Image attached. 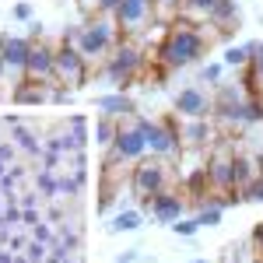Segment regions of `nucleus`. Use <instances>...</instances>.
<instances>
[{
    "mask_svg": "<svg viewBox=\"0 0 263 263\" xmlns=\"http://www.w3.org/2000/svg\"><path fill=\"white\" fill-rule=\"evenodd\" d=\"M141 211H120L116 218H112V232H137L141 228Z\"/></svg>",
    "mask_w": 263,
    "mask_h": 263,
    "instance_id": "obj_19",
    "label": "nucleus"
},
{
    "mask_svg": "<svg viewBox=\"0 0 263 263\" xmlns=\"http://www.w3.org/2000/svg\"><path fill=\"white\" fill-rule=\"evenodd\" d=\"M112 14H116V25L123 32H141L155 18V0H120V7Z\"/></svg>",
    "mask_w": 263,
    "mask_h": 263,
    "instance_id": "obj_10",
    "label": "nucleus"
},
{
    "mask_svg": "<svg viewBox=\"0 0 263 263\" xmlns=\"http://www.w3.org/2000/svg\"><path fill=\"white\" fill-rule=\"evenodd\" d=\"M39 186L46 190V193H57V182H53V176H39Z\"/></svg>",
    "mask_w": 263,
    "mask_h": 263,
    "instance_id": "obj_33",
    "label": "nucleus"
},
{
    "mask_svg": "<svg viewBox=\"0 0 263 263\" xmlns=\"http://www.w3.org/2000/svg\"><path fill=\"white\" fill-rule=\"evenodd\" d=\"M144 151H147V141H144L141 126H120V130H116V137H112V158H109V165H116V162H137Z\"/></svg>",
    "mask_w": 263,
    "mask_h": 263,
    "instance_id": "obj_7",
    "label": "nucleus"
},
{
    "mask_svg": "<svg viewBox=\"0 0 263 263\" xmlns=\"http://www.w3.org/2000/svg\"><path fill=\"white\" fill-rule=\"evenodd\" d=\"M116 263H134V253H126V256H120Z\"/></svg>",
    "mask_w": 263,
    "mask_h": 263,
    "instance_id": "obj_36",
    "label": "nucleus"
},
{
    "mask_svg": "<svg viewBox=\"0 0 263 263\" xmlns=\"http://www.w3.org/2000/svg\"><path fill=\"white\" fill-rule=\"evenodd\" d=\"M14 102H21V105H39V102H46L49 95L42 91L39 84H32V81H21L18 88H14V95H11Z\"/></svg>",
    "mask_w": 263,
    "mask_h": 263,
    "instance_id": "obj_17",
    "label": "nucleus"
},
{
    "mask_svg": "<svg viewBox=\"0 0 263 263\" xmlns=\"http://www.w3.org/2000/svg\"><path fill=\"white\" fill-rule=\"evenodd\" d=\"M134 193L137 197H144V200H151L155 193H162L165 182H168V168H165L162 162H137V168H134Z\"/></svg>",
    "mask_w": 263,
    "mask_h": 263,
    "instance_id": "obj_5",
    "label": "nucleus"
},
{
    "mask_svg": "<svg viewBox=\"0 0 263 263\" xmlns=\"http://www.w3.org/2000/svg\"><path fill=\"white\" fill-rule=\"evenodd\" d=\"M144 134V141H147V151L151 155H176L179 151V134H176V126H165V123H147L141 120L137 123Z\"/></svg>",
    "mask_w": 263,
    "mask_h": 263,
    "instance_id": "obj_9",
    "label": "nucleus"
},
{
    "mask_svg": "<svg viewBox=\"0 0 263 263\" xmlns=\"http://www.w3.org/2000/svg\"><path fill=\"white\" fill-rule=\"evenodd\" d=\"M99 4V11H116L120 7V0H95Z\"/></svg>",
    "mask_w": 263,
    "mask_h": 263,
    "instance_id": "obj_35",
    "label": "nucleus"
},
{
    "mask_svg": "<svg viewBox=\"0 0 263 263\" xmlns=\"http://www.w3.org/2000/svg\"><path fill=\"white\" fill-rule=\"evenodd\" d=\"M95 105H99L105 116H126V112H134V102L126 99V95H99L95 99Z\"/></svg>",
    "mask_w": 263,
    "mask_h": 263,
    "instance_id": "obj_15",
    "label": "nucleus"
},
{
    "mask_svg": "<svg viewBox=\"0 0 263 263\" xmlns=\"http://www.w3.org/2000/svg\"><path fill=\"white\" fill-rule=\"evenodd\" d=\"M197 218H179V221H172V232L176 235H182V239H190V235H197Z\"/></svg>",
    "mask_w": 263,
    "mask_h": 263,
    "instance_id": "obj_23",
    "label": "nucleus"
},
{
    "mask_svg": "<svg viewBox=\"0 0 263 263\" xmlns=\"http://www.w3.org/2000/svg\"><path fill=\"white\" fill-rule=\"evenodd\" d=\"M4 172H7V168H4V162H0V176H4Z\"/></svg>",
    "mask_w": 263,
    "mask_h": 263,
    "instance_id": "obj_38",
    "label": "nucleus"
},
{
    "mask_svg": "<svg viewBox=\"0 0 263 263\" xmlns=\"http://www.w3.org/2000/svg\"><path fill=\"white\" fill-rule=\"evenodd\" d=\"M176 134H179V141H186V144H203L211 130H207L203 120H190V126H182V130H176Z\"/></svg>",
    "mask_w": 263,
    "mask_h": 263,
    "instance_id": "obj_18",
    "label": "nucleus"
},
{
    "mask_svg": "<svg viewBox=\"0 0 263 263\" xmlns=\"http://www.w3.org/2000/svg\"><path fill=\"white\" fill-rule=\"evenodd\" d=\"M253 246H256V256L263 260V221L253 228Z\"/></svg>",
    "mask_w": 263,
    "mask_h": 263,
    "instance_id": "obj_27",
    "label": "nucleus"
},
{
    "mask_svg": "<svg viewBox=\"0 0 263 263\" xmlns=\"http://www.w3.org/2000/svg\"><path fill=\"white\" fill-rule=\"evenodd\" d=\"M14 263H28V260H14Z\"/></svg>",
    "mask_w": 263,
    "mask_h": 263,
    "instance_id": "obj_39",
    "label": "nucleus"
},
{
    "mask_svg": "<svg viewBox=\"0 0 263 263\" xmlns=\"http://www.w3.org/2000/svg\"><path fill=\"white\" fill-rule=\"evenodd\" d=\"M14 137H18V144L25 147V151H28V155H39V144H35V137H32L28 130H18Z\"/></svg>",
    "mask_w": 263,
    "mask_h": 263,
    "instance_id": "obj_25",
    "label": "nucleus"
},
{
    "mask_svg": "<svg viewBox=\"0 0 263 263\" xmlns=\"http://www.w3.org/2000/svg\"><path fill=\"white\" fill-rule=\"evenodd\" d=\"M28 53H32V42L21 39V35H11L0 49V60H4V74H18L25 81V63H28Z\"/></svg>",
    "mask_w": 263,
    "mask_h": 263,
    "instance_id": "obj_11",
    "label": "nucleus"
},
{
    "mask_svg": "<svg viewBox=\"0 0 263 263\" xmlns=\"http://www.w3.org/2000/svg\"><path fill=\"white\" fill-rule=\"evenodd\" d=\"M57 81L67 88H81L88 81V57H84L78 46L63 39V46L57 49Z\"/></svg>",
    "mask_w": 263,
    "mask_h": 263,
    "instance_id": "obj_3",
    "label": "nucleus"
},
{
    "mask_svg": "<svg viewBox=\"0 0 263 263\" xmlns=\"http://www.w3.org/2000/svg\"><path fill=\"white\" fill-rule=\"evenodd\" d=\"M158 7H162V14H172L182 7V0H158Z\"/></svg>",
    "mask_w": 263,
    "mask_h": 263,
    "instance_id": "obj_29",
    "label": "nucleus"
},
{
    "mask_svg": "<svg viewBox=\"0 0 263 263\" xmlns=\"http://www.w3.org/2000/svg\"><path fill=\"white\" fill-rule=\"evenodd\" d=\"M203 49H207L203 32H197V25L179 21V25L168 28V35H165L158 57H162L165 67H190V63H197L203 57Z\"/></svg>",
    "mask_w": 263,
    "mask_h": 263,
    "instance_id": "obj_1",
    "label": "nucleus"
},
{
    "mask_svg": "<svg viewBox=\"0 0 263 263\" xmlns=\"http://www.w3.org/2000/svg\"><path fill=\"white\" fill-rule=\"evenodd\" d=\"M141 63H144L141 49H137L134 42H123V46H116V49H112V57H109V63H105V78H109V81L123 91L126 84L134 81V74L141 70Z\"/></svg>",
    "mask_w": 263,
    "mask_h": 263,
    "instance_id": "obj_2",
    "label": "nucleus"
},
{
    "mask_svg": "<svg viewBox=\"0 0 263 263\" xmlns=\"http://www.w3.org/2000/svg\"><path fill=\"white\" fill-rule=\"evenodd\" d=\"M14 18L28 21V18H32V7H28V4H18V7H14Z\"/></svg>",
    "mask_w": 263,
    "mask_h": 263,
    "instance_id": "obj_32",
    "label": "nucleus"
},
{
    "mask_svg": "<svg viewBox=\"0 0 263 263\" xmlns=\"http://www.w3.org/2000/svg\"><path fill=\"white\" fill-rule=\"evenodd\" d=\"M224 63L228 67H246L249 63V46H228L224 49Z\"/></svg>",
    "mask_w": 263,
    "mask_h": 263,
    "instance_id": "obj_21",
    "label": "nucleus"
},
{
    "mask_svg": "<svg viewBox=\"0 0 263 263\" xmlns=\"http://www.w3.org/2000/svg\"><path fill=\"white\" fill-rule=\"evenodd\" d=\"M4 218H7L11 224H14V221H25V211H18V207H7V211H4Z\"/></svg>",
    "mask_w": 263,
    "mask_h": 263,
    "instance_id": "obj_30",
    "label": "nucleus"
},
{
    "mask_svg": "<svg viewBox=\"0 0 263 263\" xmlns=\"http://www.w3.org/2000/svg\"><path fill=\"white\" fill-rule=\"evenodd\" d=\"M249 70H246V84H249V91L260 99L263 95V42H249V63H246Z\"/></svg>",
    "mask_w": 263,
    "mask_h": 263,
    "instance_id": "obj_14",
    "label": "nucleus"
},
{
    "mask_svg": "<svg viewBox=\"0 0 263 263\" xmlns=\"http://www.w3.org/2000/svg\"><path fill=\"white\" fill-rule=\"evenodd\" d=\"M193 263H207V260H193Z\"/></svg>",
    "mask_w": 263,
    "mask_h": 263,
    "instance_id": "obj_40",
    "label": "nucleus"
},
{
    "mask_svg": "<svg viewBox=\"0 0 263 263\" xmlns=\"http://www.w3.org/2000/svg\"><path fill=\"white\" fill-rule=\"evenodd\" d=\"M53 235H49V228L46 224H35V242H49Z\"/></svg>",
    "mask_w": 263,
    "mask_h": 263,
    "instance_id": "obj_31",
    "label": "nucleus"
},
{
    "mask_svg": "<svg viewBox=\"0 0 263 263\" xmlns=\"http://www.w3.org/2000/svg\"><path fill=\"white\" fill-rule=\"evenodd\" d=\"M151 214H155L158 221H165V224L179 221V218H182V200H179V193H168V190L155 193V197H151Z\"/></svg>",
    "mask_w": 263,
    "mask_h": 263,
    "instance_id": "obj_13",
    "label": "nucleus"
},
{
    "mask_svg": "<svg viewBox=\"0 0 263 263\" xmlns=\"http://www.w3.org/2000/svg\"><path fill=\"white\" fill-rule=\"evenodd\" d=\"M203 81H221V63H207L203 67Z\"/></svg>",
    "mask_w": 263,
    "mask_h": 263,
    "instance_id": "obj_26",
    "label": "nucleus"
},
{
    "mask_svg": "<svg viewBox=\"0 0 263 263\" xmlns=\"http://www.w3.org/2000/svg\"><path fill=\"white\" fill-rule=\"evenodd\" d=\"M214 4H218V0H182V11L193 14V18H211Z\"/></svg>",
    "mask_w": 263,
    "mask_h": 263,
    "instance_id": "obj_20",
    "label": "nucleus"
},
{
    "mask_svg": "<svg viewBox=\"0 0 263 263\" xmlns=\"http://www.w3.org/2000/svg\"><path fill=\"white\" fill-rule=\"evenodd\" d=\"M14 158V147L11 144H0V162H11Z\"/></svg>",
    "mask_w": 263,
    "mask_h": 263,
    "instance_id": "obj_34",
    "label": "nucleus"
},
{
    "mask_svg": "<svg viewBox=\"0 0 263 263\" xmlns=\"http://www.w3.org/2000/svg\"><path fill=\"white\" fill-rule=\"evenodd\" d=\"M172 105H176V112H179L182 120H203L211 112V102H207V95H203L200 88H182Z\"/></svg>",
    "mask_w": 263,
    "mask_h": 263,
    "instance_id": "obj_12",
    "label": "nucleus"
},
{
    "mask_svg": "<svg viewBox=\"0 0 263 263\" xmlns=\"http://www.w3.org/2000/svg\"><path fill=\"white\" fill-rule=\"evenodd\" d=\"M95 137H99V144H112V137H116V126L109 120H99L95 123Z\"/></svg>",
    "mask_w": 263,
    "mask_h": 263,
    "instance_id": "obj_24",
    "label": "nucleus"
},
{
    "mask_svg": "<svg viewBox=\"0 0 263 263\" xmlns=\"http://www.w3.org/2000/svg\"><path fill=\"white\" fill-rule=\"evenodd\" d=\"M116 28H120V25H112V21H105V18L84 25L81 32H78V49H81L88 60L109 53V49H116V46H112V42H116Z\"/></svg>",
    "mask_w": 263,
    "mask_h": 263,
    "instance_id": "obj_4",
    "label": "nucleus"
},
{
    "mask_svg": "<svg viewBox=\"0 0 263 263\" xmlns=\"http://www.w3.org/2000/svg\"><path fill=\"white\" fill-rule=\"evenodd\" d=\"M25 81L32 84H46V81H57V49L49 46H32L28 53V63H25Z\"/></svg>",
    "mask_w": 263,
    "mask_h": 263,
    "instance_id": "obj_8",
    "label": "nucleus"
},
{
    "mask_svg": "<svg viewBox=\"0 0 263 263\" xmlns=\"http://www.w3.org/2000/svg\"><path fill=\"white\" fill-rule=\"evenodd\" d=\"M211 21L221 25V28H232V25L239 21V4H235V0H218L214 11H211Z\"/></svg>",
    "mask_w": 263,
    "mask_h": 263,
    "instance_id": "obj_16",
    "label": "nucleus"
},
{
    "mask_svg": "<svg viewBox=\"0 0 263 263\" xmlns=\"http://www.w3.org/2000/svg\"><path fill=\"white\" fill-rule=\"evenodd\" d=\"M207 179H211L214 190L228 193V200H232V203H239V197H232V193H239V186H235V155L218 151V155L207 162Z\"/></svg>",
    "mask_w": 263,
    "mask_h": 263,
    "instance_id": "obj_6",
    "label": "nucleus"
},
{
    "mask_svg": "<svg viewBox=\"0 0 263 263\" xmlns=\"http://www.w3.org/2000/svg\"><path fill=\"white\" fill-rule=\"evenodd\" d=\"M0 81H4V60H0Z\"/></svg>",
    "mask_w": 263,
    "mask_h": 263,
    "instance_id": "obj_37",
    "label": "nucleus"
},
{
    "mask_svg": "<svg viewBox=\"0 0 263 263\" xmlns=\"http://www.w3.org/2000/svg\"><path fill=\"white\" fill-rule=\"evenodd\" d=\"M197 224H207V228L221 224V203H214V207H203L200 214H197Z\"/></svg>",
    "mask_w": 263,
    "mask_h": 263,
    "instance_id": "obj_22",
    "label": "nucleus"
},
{
    "mask_svg": "<svg viewBox=\"0 0 263 263\" xmlns=\"http://www.w3.org/2000/svg\"><path fill=\"white\" fill-rule=\"evenodd\" d=\"M42 256H46V246H42V242H32V246H28V260H32V263H39Z\"/></svg>",
    "mask_w": 263,
    "mask_h": 263,
    "instance_id": "obj_28",
    "label": "nucleus"
}]
</instances>
